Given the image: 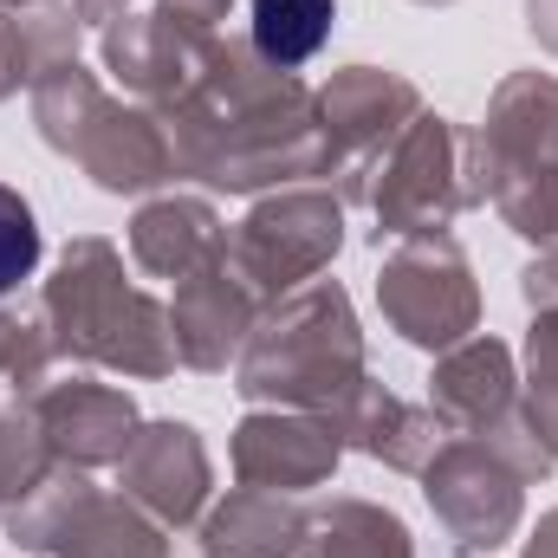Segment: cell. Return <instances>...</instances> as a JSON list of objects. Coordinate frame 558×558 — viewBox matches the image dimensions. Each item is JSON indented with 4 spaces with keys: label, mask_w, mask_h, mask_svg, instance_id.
I'll use <instances>...</instances> for the list:
<instances>
[{
    "label": "cell",
    "mask_w": 558,
    "mask_h": 558,
    "mask_svg": "<svg viewBox=\"0 0 558 558\" xmlns=\"http://www.w3.org/2000/svg\"><path fill=\"white\" fill-rule=\"evenodd\" d=\"M325 33H331V0H254V39L279 65L312 59Z\"/></svg>",
    "instance_id": "obj_1"
},
{
    "label": "cell",
    "mask_w": 558,
    "mask_h": 558,
    "mask_svg": "<svg viewBox=\"0 0 558 558\" xmlns=\"http://www.w3.org/2000/svg\"><path fill=\"white\" fill-rule=\"evenodd\" d=\"M33 267H39V228H33V208H26L13 189H0V292L20 286Z\"/></svg>",
    "instance_id": "obj_2"
}]
</instances>
